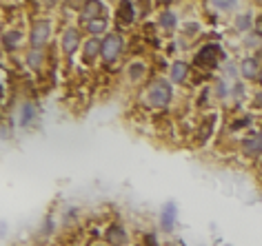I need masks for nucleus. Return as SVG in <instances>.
I'll return each mask as SVG.
<instances>
[{"instance_id":"obj_22","label":"nucleus","mask_w":262,"mask_h":246,"mask_svg":"<svg viewBox=\"0 0 262 246\" xmlns=\"http://www.w3.org/2000/svg\"><path fill=\"white\" fill-rule=\"evenodd\" d=\"M218 93H220V96H227V85H225V82H220V85H218Z\"/></svg>"},{"instance_id":"obj_9","label":"nucleus","mask_w":262,"mask_h":246,"mask_svg":"<svg viewBox=\"0 0 262 246\" xmlns=\"http://www.w3.org/2000/svg\"><path fill=\"white\" fill-rule=\"evenodd\" d=\"M240 71L244 78H249V80H253V78H258V60L253 58H247L240 63Z\"/></svg>"},{"instance_id":"obj_14","label":"nucleus","mask_w":262,"mask_h":246,"mask_svg":"<svg viewBox=\"0 0 262 246\" xmlns=\"http://www.w3.org/2000/svg\"><path fill=\"white\" fill-rule=\"evenodd\" d=\"M104 29H107V20L104 18H96V20L89 22V31L91 33H102Z\"/></svg>"},{"instance_id":"obj_25","label":"nucleus","mask_w":262,"mask_h":246,"mask_svg":"<svg viewBox=\"0 0 262 246\" xmlns=\"http://www.w3.org/2000/svg\"><path fill=\"white\" fill-rule=\"evenodd\" d=\"M260 85H262V71H260Z\"/></svg>"},{"instance_id":"obj_13","label":"nucleus","mask_w":262,"mask_h":246,"mask_svg":"<svg viewBox=\"0 0 262 246\" xmlns=\"http://www.w3.org/2000/svg\"><path fill=\"white\" fill-rule=\"evenodd\" d=\"M98 49H102V42H98L96 38H93V40H89V42L85 44V58H87V60H91L93 55L98 53Z\"/></svg>"},{"instance_id":"obj_16","label":"nucleus","mask_w":262,"mask_h":246,"mask_svg":"<svg viewBox=\"0 0 262 246\" xmlns=\"http://www.w3.org/2000/svg\"><path fill=\"white\" fill-rule=\"evenodd\" d=\"M120 16H122V20H133V5L131 3H122L120 5Z\"/></svg>"},{"instance_id":"obj_24","label":"nucleus","mask_w":262,"mask_h":246,"mask_svg":"<svg viewBox=\"0 0 262 246\" xmlns=\"http://www.w3.org/2000/svg\"><path fill=\"white\" fill-rule=\"evenodd\" d=\"M255 104H258V107H262V91L258 93V96H255Z\"/></svg>"},{"instance_id":"obj_8","label":"nucleus","mask_w":262,"mask_h":246,"mask_svg":"<svg viewBox=\"0 0 262 246\" xmlns=\"http://www.w3.org/2000/svg\"><path fill=\"white\" fill-rule=\"evenodd\" d=\"M107 239H109V244H114V246H122V244L127 242V233H125V228L118 226V224L109 226V231H107Z\"/></svg>"},{"instance_id":"obj_6","label":"nucleus","mask_w":262,"mask_h":246,"mask_svg":"<svg viewBox=\"0 0 262 246\" xmlns=\"http://www.w3.org/2000/svg\"><path fill=\"white\" fill-rule=\"evenodd\" d=\"M78 44H80V33L76 29H67L63 33V51L65 53H74L78 49Z\"/></svg>"},{"instance_id":"obj_20","label":"nucleus","mask_w":262,"mask_h":246,"mask_svg":"<svg viewBox=\"0 0 262 246\" xmlns=\"http://www.w3.org/2000/svg\"><path fill=\"white\" fill-rule=\"evenodd\" d=\"M255 31H258V36H262V14L258 16V20H255Z\"/></svg>"},{"instance_id":"obj_5","label":"nucleus","mask_w":262,"mask_h":246,"mask_svg":"<svg viewBox=\"0 0 262 246\" xmlns=\"http://www.w3.org/2000/svg\"><path fill=\"white\" fill-rule=\"evenodd\" d=\"M242 151H244V155H249V158H258V155L262 153V133H260V136L244 138Z\"/></svg>"},{"instance_id":"obj_17","label":"nucleus","mask_w":262,"mask_h":246,"mask_svg":"<svg viewBox=\"0 0 262 246\" xmlns=\"http://www.w3.org/2000/svg\"><path fill=\"white\" fill-rule=\"evenodd\" d=\"M236 25H238V29L244 31V29H249V25H251V18H249V16H240Z\"/></svg>"},{"instance_id":"obj_18","label":"nucleus","mask_w":262,"mask_h":246,"mask_svg":"<svg viewBox=\"0 0 262 246\" xmlns=\"http://www.w3.org/2000/svg\"><path fill=\"white\" fill-rule=\"evenodd\" d=\"M18 40H20V36H18L16 31H11V36H9V33L5 36V44H7V47H11V44H16Z\"/></svg>"},{"instance_id":"obj_2","label":"nucleus","mask_w":262,"mask_h":246,"mask_svg":"<svg viewBox=\"0 0 262 246\" xmlns=\"http://www.w3.org/2000/svg\"><path fill=\"white\" fill-rule=\"evenodd\" d=\"M122 51V38L116 36V33H109L107 38L102 40V49H100V55H102L107 63H111V60H116Z\"/></svg>"},{"instance_id":"obj_10","label":"nucleus","mask_w":262,"mask_h":246,"mask_svg":"<svg viewBox=\"0 0 262 246\" xmlns=\"http://www.w3.org/2000/svg\"><path fill=\"white\" fill-rule=\"evenodd\" d=\"M100 11H102V5H100V3H87L85 5V11H82V16H85V18L91 22V20L98 18Z\"/></svg>"},{"instance_id":"obj_12","label":"nucleus","mask_w":262,"mask_h":246,"mask_svg":"<svg viewBox=\"0 0 262 246\" xmlns=\"http://www.w3.org/2000/svg\"><path fill=\"white\" fill-rule=\"evenodd\" d=\"M33 115H36V111H33V104H29V102L22 104V109H20V122H22V125L31 122Z\"/></svg>"},{"instance_id":"obj_1","label":"nucleus","mask_w":262,"mask_h":246,"mask_svg":"<svg viewBox=\"0 0 262 246\" xmlns=\"http://www.w3.org/2000/svg\"><path fill=\"white\" fill-rule=\"evenodd\" d=\"M169 100H171V87L163 80L151 82V85L147 87V91H144V102H147L149 107H167Z\"/></svg>"},{"instance_id":"obj_19","label":"nucleus","mask_w":262,"mask_h":246,"mask_svg":"<svg viewBox=\"0 0 262 246\" xmlns=\"http://www.w3.org/2000/svg\"><path fill=\"white\" fill-rule=\"evenodd\" d=\"M214 7H218V9H231L233 3H214Z\"/></svg>"},{"instance_id":"obj_3","label":"nucleus","mask_w":262,"mask_h":246,"mask_svg":"<svg viewBox=\"0 0 262 246\" xmlns=\"http://www.w3.org/2000/svg\"><path fill=\"white\" fill-rule=\"evenodd\" d=\"M218 58H220V47H216V44H207V47H204L202 51L198 53L196 63L198 65H204V67H211V69H214V67L218 65Z\"/></svg>"},{"instance_id":"obj_23","label":"nucleus","mask_w":262,"mask_h":246,"mask_svg":"<svg viewBox=\"0 0 262 246\" xmlns=\"http://www.w3.org/2000/svg\"><path fill=\"white\" fill-rule=\"evenodd\" d=\"M7 136H11V129H7V125H3V140H7Z\"/></svg>"},{"instance_id":"obj_4","label":"nucleus","mask_w":262,"mask_h":246,"mask_svg":"<svg viewBox=\"0 0 262 246\" xmlns=\"http://www.w3.org/2000/svg\"><path fill=\"white\" fill-rule=\"evenodd\" d=\"M49 31H51L49 22H36L33 29H31V36H29L33 47H44V42L49 40Z\"/></svg>"},{"instance_id":"obj_15","label":"nucleus","mask_w":262,"mask_h":246,"mask_svg":"<svg viewBox=\"0 0 262 246\" xmlns=\"http://www.w3.org/2000/svg\"><path fill=\"white\" fill-rule=\"evenodd\" d=\"M160 22H163L165 29H174L176 27V16L171 14V11H165V14L160 16Z\"/></svg>"},{"instance_id":"obj_11","label":"nucleus","mask_w":262,"mask_h":246,"mask_svg":"<svg viewBox=\"0 0 262 246\" xmlns=\"http://www.w3.org/2000/svg\"><path fill=\"white\" fill-rule=\"evenodd\" d=\"M187 78V65L185 63H176L171 67V80L174 82H182Z\"/></svg>"},{"instance_id":"obj_7","label":"nucleus","mask_w":262,"mask_h":246,"mask_svg":"<svg viewBox=\"0 0 262 246\" xmlns=\"http://www.w3.org/2000/svg\"><path fill=\"white\" fill-rule=\"evenodd\" d=\"M174 222H176V204L169 202L163 209V217H160V224H163L165 231H171L174 228Z\"/></svg>"},{"instance_id":"obj_21","label":"nucleus","mask_w":262,"mask_h":246,"mask_svg":"<svg viewBox=\"0 0 262 246\" xmlns=\"http://www.w3.org/2000/svg\"><path fill=\"white\" fill-rule=\"evenodd\" d=\"M38 60H40V53H38V51L29 55V63H31V65H38Z\"/></svg>"}]
</instances>
